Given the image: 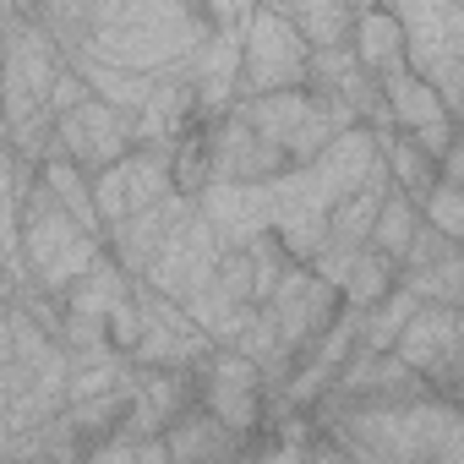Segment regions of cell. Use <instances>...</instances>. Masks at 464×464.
<instances>
[{"mask_svg": "<svg viewBox=\"0 0 464 464\" xmlns=\"http://www.w3.org/2000/svg\"><path fill=\"white\" fill-rule=\"evenodd\" d=\"M328 410L334 420V448L350 459H382V464H410V459H437V464H464V420L453 399H410V404H312Z\"/></svg>", "mask_w": 464, "mask_h": 464, "instance_id": "obj_1", "label": "cell"}, {"mask_svg": "<svg viewBox=\"0 0 464 464\" xmlns=\"http://www.w3.org/2000/svg\"><path fill=\"white\" fill-rule=\"evenodd\" d=\"M208 28L213 23L197 0H121L77 50H93L115 66L159 77L169 66H186L197 55V44L208 39Z\"/></svg>", "mask_w": 464, "mask_h": 464, "instance_id": "obj_2", "label": "cell"}, {"mask_svg": "<svg viewBox=\"0 0 464 464\" xmlns=\"http://www.w3.org/2000/svg\"><path fill=\"white\" fill-rule=\"evenodd\" d=\"M17 241H23V274H28V285L44 290V295H61V290L104 252V236L82 229V224L39 186V175L23 186Z\"/></svg>", "mask_w": 464, "mask_h": 464, "instance_id": "obj_3", "label": "cell"}, {"mask_svg": "<svg viewBox=\"0 0 464 464\" xmlns=\"http://www.w3.org/2000/svg\"><path fill=\"white\" fill-rule=\"evenodd\" d=\"M404 28V66L437 88L448 115L464 99V0H382Z\"/></svg>", "mask_w": 464, "mask_h": 464, "instance_id": "obj_4", "label": "cell"}, {"mask_svg": "<svg viewBox=\"0 0 464 464\" xmlns=\"http://www.w3.org/2000/svg\"><path fill=\"white\" fill-rule=\"evenodd\" d=\"M306 39L290 28L285 12L252 6L241 17V93H274V88H306Z\"/></svg>", "mask_w": 464, "mask_h": 464, "instance_id": "obj_5", "label": "cell"}, {"mask_svg": "<svg viewBox=\"0 0 464 464\" xmlns=\"http://www.w3.org/2000/svg\"><path fill=\"white\" fill-rule=\"evenodd\" d=\"M131 295H137V344H131V366L191 372V366L213 350V339L197 328V317H191L180 301L148 290L142 279H131Z\"/></svg>", "mask_w": 464, "mask_h": 464, "instance_id": "obj_6", "label": "cell"}, {"mask_svg": "<svg viewBox=\"0 0 464 464\" xmlns=\"http://www.w3.org/2000/svg\"><path fill=\"white\" fill-rule=\"evenodd\" d=\"M50 148L66 153L82 175H93V169H104V164H115V159H126L137 148V121H131V110H115V104L88 93V99H77L72 110L55 115Z\"/></svg>", "mask_w": 464, "mask_h": 464, "instance_id": "obj_7", "label": "cell"}, {"mask_svg": "<svg viewBox=\"0 0 464 464\" xmlns=\"http://www.w3.org/2000/svg\"><path fill=\"white\" fill-rule=\"evenodd\" d=\"M191 393L208 415H218L236 437H246L263 420V372L229 344H213L197 366H191Z\"/></svg>", "mask_w": 464, "mask_h": 464, "instance_id": "obj_8", "label": "cell"}, {"mask_svg": "<svg viewBox=\"0 0 464 464\" xmlns=\"http://www.w3.org/2000/svg\"><path fill=\"white\" fill-rule=\"evenodd\" d=\"M393 355L420 372L442 399H453V382H459V361H464V323H459V306H437V301H420L410 312V323L399 328L393 339Z\"/></svg>", "mask_w": 464, "mask_h": 464, "instance_id": "obj_9", "label": "cell"}, {"mask_svg": "<svg viewBox=\"0 0 464 464\" xmlns=\"http://www.w3.org/2000/svg\"><path fill=\"white\" fill-rule=\"evenodd\" d=\"M224 252V241L208 229V218L197 213V202L164 229V241L153 246V257H148V268H142V285L148 290H159V295H169V301H186L208 274H213V257Z\"/></svg>", "mask_w": 464, "mask_h": 464, "instance_id": "obj_10", "label": "cell"}, {"mask_svg": "<svg viewBox=\"0 0 464 464\" xmlns=\"http://www.w3.org/2000/svg\"><path fill=\"white\" fill-rule=\"evenodd\" d=\"M257 306L274 317V328H279L285 350L295 355L306 339H317V334L334 323V312H339L344 301H339V290H334L328 279H317L306 263H285L279 285H274V290H268V301H257Z\"/></svg>", "mask_w": 464, "mask_h": 464, "instance_id": "obj_11", "label": "cell"}, {"mask_svg": "<svg viewBox=\"0 0 464 464\" xmlns=\"http://www.w3.org/2000/svg\"><path fill=\"white\" fill-rule=\"evenodd\" d=\"M208 142V180H229V186H263L274 175L290 169L285 148H274L263 131H252L241 115H218L213 131H202Z\"/></svg>", "mask_w": 464, "mask_h": 464, "instance_id": "obj_12", "label": "cell"}, {"mask_svg": "<svg viewBox=\"0 0 464 464\" xmlns=\"http://www.w3.org/2000/svg\"><path fill=\"white\" fill-rule=\"evenodd\" d=\"M191 93L197 115L218 121L241 93V28H208V39L191 55Z\"/></svg>", "mask_w": 464, "mask_h": 464, "instance_id": "obj_13", "label": "cell"}, {"mask_svg": "<svg viewBox=\"0 0 464 464\" xmlns=\"http://www.w3.org/2000/svg\"><path fill=\"white\" fill-rule=\"evenodd\" d=\"M186 208H191V197H186V191H169V197H159V202H148V208H131L126 218H115V224L104 229V252L121 263L126 279H142L153 246L164 241V229H169Z\"/></svg>", "mask_w": 464, "mask_h": 464, "instance_id": "obj_14", "label": "cell"}, {"mask_svg": "<svg viewBox=\"0 0 464 464\" xmlns=\"http://www.w3.org/2000/svg\"><path fill=\"white\" fill-rule=\"evenodd\" d=\"M197 213L208 218V229L224 241V246H241L252 241L257 229H268V180L263 186H229V180H208L197 197Z\"/></svg>", "mask_w": 464, "mask_h": 464, "instance_id": "obj_15", "label": "cell"}, {"mask_svg": "<svg viewBox=\"0 0 464 464\" xmlns=\"http://www.w3.org/2000/svg\"><path fill=\"white\" fill-rule=\"evenodd\" d=\"M312 180L323 186V197H328V208L344 197V191H355V186H366L377 169H382V153H377V131L372 126H350V131H339L312 164Z\"/></svg>", "mask_w": 464, "mask_h": 464, "instance_id": "obj_16", "label": "cell"}, {"mask_svg": "<svg viewBox=\"0 0 464 464\" xmlns=\"http://www.w3.org/2000/svg\"><path fill=\"white\" fill-rule=\"evenodd\" d=\"M131 290V279L121 274V263L110 257V252H99L61 295H55V306H61V317H82V323H104L110 312H115V301Z\"/></svg>", "mask_w": 464, "mask_h": 464, "instance_id": "obj_17", "label": "cell"}, {"mask_svg": "<svg viewBox=\"0 0 464 464\" xmlns=\"http://www.w3.org/2000/svg\"><path fill=\"white\" fill-rule=\"evenodd\" d=\"M164 453L180 459V464H191V459H236V453H241V437L191 399V404L164 426Z\"/></svg>", "mask_w": 464, "mask_h": 464, "instance_id": "obj_18", "label": "cell"}, {"mask_svg": "<svg viewBox=\"0 0 464 464\" xmlns=\"http://www.w3.org/2000/svg\"><path fill=\"white\" fill-rule=\"evenodd\" d=\"M34 180V159H0V279L12 290L28 285L23 274V241H17V208H23V186Z\"/></svg>", "mask_w": 464, "mask_h": 464, "instance_id": "obj_19", "label": "cell"}, {"mask_svg": "<svg viewBox=\"0 0 464 464\" xmlns=\"http://www.w3.org/2000/svg\"><path fill=\"white\" fill-rule=\"evenodd\" d=\"M61 55H66V66L88 82V93L104 99V104H115V110H137V104L148 99V88H153L148 72L115 66V61H104V55H93V50H61Z\"/></svg>", "mask_w": 464, "mask_h": 464, "instance_id": "obj_20", "label": "cell"}, {"mask_svg": "<svg viewBox=\"0 0 464 464\" xmlns=\"http://www.w3.org/2000/svg\"><path fill=\"white\" fill-rule=\"evenodd\" d=\"M306 104H312L306 88H274V93H246V99H236V104H229V115H241V121H246L252 131H263L274 148H290V137H295Z\"/></svg>", "mask_w": 464, "mask_h": 464, "instance_id": "obj_21", "label": "cell"}, {"mask_svg": "<svg viewBox=\"0 0 464 464\" xmlns=\"http://www.w3.org/2000/svg\"><path fill=\"white\" fill-rule=\"evenodd\" d=\"M377 82H382L388 115H393L399 131H420V126H431V121H459V115H448V104L437 99V88H431L426 77H415L410 66H393V72H382Z\"/></svg>", "mask_w": 464, "mask_h": 464, "instance_id": "obj_22", "label": "cell"}, {"mask_svg": "<svg viewBox=\"0 0 464 464\" xmlns=\"http://www.w3.org/2000/svg\"><path fill=\"white\" fill-rule=\"evenodd\" d=\"M350 50H355V61H361L372 77L404 66V28H399V17H393L388 6L355 12V23H350Z\"/></svg>", "mask_w": 464, "mask_h": 464, "instance_id": "obj_23", "label": "cell"}, {"mask_svg": "<svg viewBox=\"0 0 464 464\" xmlns=\"http://www.w3.org/2000/svg\"><path fill=\"white\" fill-rule=\"evenodd\" d=\"M285 17L306 39V50L344 44L350 39V23H355V12L344 6V0H285Z\"/></svg>", "mask_w": 464, "mask_h": 464, "instance_id": "obj_24", "label": "cell"}, {"mask_svg": "<svg viewBox=\"0 0 464 464\" xmlns=\"http://www.w3.org/2000/svg\"><path fill=\"white\" fill-rule=\"evenodd\" d=\"M420 306V295L410 290V285H393V290H382L366 312H361V328H355V344L361 350H393V339H399V328L410 323V312Z\"/></svg>", "mask_w": 464, "mask_h": 464, "instance_id": "obj_25", "label": "cell"}, {"mask_svg": "<svg viewBox=\"0 0 464 464\" xmlns=\"http://www.w3.org/2000/svg\"><path fill=\"white\" fill-rule=\"evenodd\" d=\"M377 153H382V169H388V180L399 186V191H410V197H420L426 186H431V175H437V164L420 153V142L410 137V131H377Z\"/></svg>", "mask_w": 464, "mask_h": 464, "instance_id": "obj_26", "label": "cell"}, {"mask_svg": "<svg viewBox=\"0 0 464 464\" xmlns=\"http://www.w3.org/2000/svg\"><path fill=\"white\" fill-rule=\"evenodd\" d=\"M393 285H399V263L366 241V246L355 252V263H350L344 285H339V301H344L350 312H366V306H372L382 290H393Z\"/></svg>", "mask_w": 464, "mask_h": 464, "instance_id": "obj_27", "label": "cell"}, {"mask_svg": "<svg viewBox=\"0 0 464 464\" xmlns=\"http://www.w3.org/2000/svg\"><path fill=\"white\" fill-rule=\"evenodd\" d=\"M415 224H420L415 197H410V191H399V186H388V191H382V202H377V218H372V236H366V241L399 263V252H404V246H410V236H415Z\"/></svg>", "mask_w": 464, "mask_h": 464, "instance_id": "obj_28", "label": "cell"}, {"mask_svg": "<svg viewBox=\"0 0 464 464\" xmlns=\"http://www.w3.org/2000/svg\"><path fill=\"white\" fill-rule=\"evenodd\" d=\"M399 285H410L420 301H437V306H459V301H464V252L453 246V252H442L437 263L399 274Z\"/></svg>", "mask_w": 464, "mask_h": 464, "instance_id": "obj_29", "label": "cell"}, {"mask_svg": "<svg viewBox=\"0 0 464 464\" xmlns=\"http://www.w3.org/2000/svg\"><path fill=\"white\" fill-rule=\"evenodd\" d=\"M415 208H420V218L431 224V229H442V236H464V191L453 186V180H437L431 175V186L415 197Z\"/></svg>", "mask_w": 464, "mask_h": 464, "instance_id": "obj_30", "label": "cell"}, {"mask_svg": "<svg viewBox=\"0 0 464 464\" xmlns=\"http://www.w3.org/2000/svg\"><path fill=\"white\" fill-rule=\"evenodd\" d=\"M246 246V268H252V301H268V290L279 285V274H285V246H279V236L274 229H257L252 241H241Z\"/></svg>", "mask_w": 464, "mask_h": 464, "instance_id": "obj_31", "label": "cell"}, {"mask_svg": "<svg viewBox=\"0 0 464 464\" xmlns=\"http://www.w3.org/2000/svg\"><path fill=\"white\" fill-rule=\"evenodd\" d=\"M104 339H110V350H121L126 361H131V344H137V295L126 290L121 301H115V312L104 317Z\"/></svg>", "mask_w": 464, "mask_h": 464, "instance_id": "obj_32", "label": "cell"}, {"mask_svg": "<svg viewBox=\"0 0 464 464\" xmlns=\"http://www.w3.org/2000/svg\"><path fill=\"white\" fill-rule=\"evenodd\" d=\"M77 99H88V82L66 66V55H61V72H55V82H50V121L61 115V110H72Z\"/></svg>", "mask_w": 464, "mask_h": 464, "instance_id": "obj_33", "label": "cell"}, {"mask_svg": "<svg viewBox=\"0 0 464 464\" xmlns=\"http://www.w3.org/2000/svg\"><path fill=\"white\" fill-rule=\"evenodd\" d=\"M0 442H6V377H0Z\"/></svg>", "mask_w": 464, "mask_h": 464, "instance_id": "obj_34", "label": "cell"}, {"mask_svg": "<svg viewBox=\"0 0 464 464\" xmlns=\"http://www.w3.org/2000/svg\"><path fill=\"white\" fill-rule=\"evenodd\" d=\"M350 12H372V6H382V0H344Z\"/></svg>", "mask_w": 464, "mask_h": 464, "instance_id": "obj_35", "label": "cell"}, {"mask_svg": "<svg viewBox=\"0 0 464 464\" xmlns=\"http://www.w3.org/2000/svg\"><path fill=\"white\" fill-rule=\"evenodd\" d=\"M197 6H202V0H197Z\"/></svg>", "mask_w": 464, "mask_h": 464, "instance_id": "obj_36", "label": "cell"}]
</instances>
